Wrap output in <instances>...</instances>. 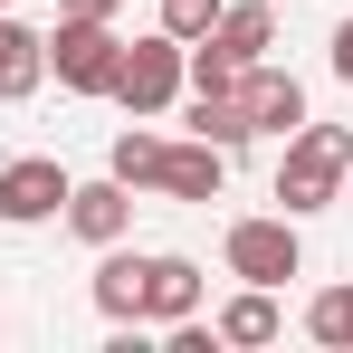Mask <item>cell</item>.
I'll return each mask as SVG.
<instances>
[{
  "label": "cell",
  "mask_w": 353,
  "mask_h": 353,
  "mask_svg": "<svg viewBox=\"0 0 353 353\" xmlns=\"http://www.w3.org/2000/svg\"><path fill=\"white\" fill-rule=\"evenodd\" d=\"M105 172L124 191H163V201H220V181H230V153L220 143H163V134H115V153H105Z\"/></svg>",
  "instance_id": "cell-1"
},
{
  "label": "cell",
  "mask_w": 353,
  "mask_h": 353,
  "mask_svg": "<svg viewBox=\"0 0 353 353\" xmlns=\"http://www.w3.org/2000/svg\"><path fill=\"white\" fill-rule=\"evenodd\" d=\"M344 172H353V134H344V124H296V134H287V163H277V201H287V220L344 201Z\"/></svg>",
  "instance_id": "cell-2"
},
{
  "label": "cell",
  "mask_w": 353,
  "mask_h": 353,
  "mask_svg": "<svg viewBox=\"0 0 353 353\" xmlns=\"http://www.w3.org/2000/svg\"><path fill=\"white\" fill-rule=\"evenodd\" d=\"M39 48H48V67H58V86H67V96H115V67H124L115 19H58Z\"/></svg>",
  "instance_id": "cell-3"
},
{
  "label": "cell",
  "mask_w": 353,
  "mask_h": 353,
  "mask_svg": "<svg viewBox=\"0 0 353 353\" xmlns=\"http://www.w3.org/2000/svg\"><path fill=\"white\" fill-rule=\"evenodd\" d=\"M172 96H181V39H172V29H153V39H134V48H124V67H115V105L143 124V115H163Z\"/></svg>",
  "instance_id": "cell-4"
},
{
  "label": "cell",
  "mask_w": 353,
  "mask_h": 353,
  "mask_svg": "<svg viewBox=\"0 0 353 353\" xmlns=\"http://www.w3.org/2000/svg\"><path fill=\"white\" fill-rule=\"evenodd\" d=\"M296 268H305V248H296V220H230V277L248 287H287Z\"/></svg>",
  "instance_id": "cell-5"
},
{
  "label": "cell",
  "mask_w": 353,
  "mask_h": 353,
  "mask_svg": "<svg viewBox=\"0 0 353 353\" xmlns=\"http://www.w3.org/2000/svg\"><path fill=\"white\" fill-rule=\"evenodd\" d=\"M58 210H67V172L48 153L0 163V220H10V230H39V220H58Z\"/></svg>",
  "instance_id": "cell-6"
},
{
  "label": "cell",
  "mask_w": 353,
  "mask_h": 353,
  "mask_svg": "<svg viewBox=\"0 0 353 353\" xmlns=\"http://www.w3.org/2000/svg\"><path fill=\"white\" fill-rule=\"evenodd\" d=\"M239 105H248V134H296V124H305V86H296L287 67L248 58L239 67Z\"/></svg>",
  "instance_id": "cell-7"
},
{
  "label": "cell",
  "mask_w": 353,
  "mask_h": 353,
  "mask_svg": "<svg viewBox=\"0 0 353 353\" xmlns=\"http://www.w3.org/2000/svg\"><path fill=\"white\" fill-rule=\"evenodd\" d=\"M67 230L86 239V248H115V239L134 230V191H124L115 172L105 181H67Z\"/></svg>",
  "instance_id": "cell-8"
},
{
  "label": "cell",
  "mask_w": 353,
  "mask_h": 353,
  "mask_svg": "<svg viewBox=\"0 0 353 353\" xmlns=\"http://www.w3.org/2000/svg\"><path fill=\"white\" fill-rule=\"evenodd\" d=\"M143 315H153V325L201 315V268H191V258H143Z\"/></svg>",
  "instance_id": "cell-9"
},
{
  "label": "cell",
  "mask_w": 353,
  "mask_h": 353,
  "mask_svg": "<svg viewBox=\"0 0 353 353\" xmlns=\"http://www.w3.org/2000/svg\"><path fill=\"white\" fill-rule=\"evenodd\" d=\"M39 77H48V48H39V29H19V19L0 10V105L39 96Z\"/></svg>",
  "instance_id": "cell-10"
},
{
  "label": "cell",
  "mask_w": 353,
  "mask_h": 353,
  "mask_svg": "<svg viewBox=\"0 0 353 353\" xmlns=\"http://www.w3.org/2000/svg\"><path fill=\"white\" fill-rule=\"evenodd\" d=\"M268 39H277V10H268V0H239V10H220V29H210V48H220L230 67L268 58Z\"/></svg>",
  "instance_id": "cell-11"
},
{
  "label": "cell",
  "mask_w": 353,
  "mask_h": 353,
  "mask_svg": "<svg viewBox=\"0 0 353 353\" xmlns=\"http://www.w3.org/2000/svg\"><path fill=\"white\" fill-rule=\"evenodd\" d=\"M191 134L220 143V153H239V143H248V105H239V86H191Z\"/></svg>",
  "instance_id": "cell-12"
},
{
  "label": "cell",
  "mask_w": 353,
  "mask_h": 353,
  "mask_svg": "<svg viewBox=\"0 0 353 353\" xmlns=\"http://www.w3.org/2000/svg\"><path fill=\"white\" fill-rule=\"evenodd\" d=\"M96 315H105V325H143V258H105V268H96Z\"/></svg>",
  "instance_id": "cell-13"
},
{
  "label": "cell",
  "mask_w": 353,
  "mask_h": 353,
  "mask_svg": "<svg viewBox=\"0 0 353 353\" xmlns=\"http://www.w3.org/2000/svg\"><path fill=\"white\" fill-rule=\"evenodd\" d=\"M210 334H220V344H277V305H268V287H248V296H230Z\"/></svg>",
  "instance_id": "cell-14"
},
{
  "label": "cell",
  "mask_w": 353,
  "mask_h": 353,
  "mask_svg": "<svg viewBox=\"0 0 353 353\" xmlns=\"http://www.w3.org/2000/svg\"><path fill=\"white\" fill-rule=\"evenodd\" d=\"M305 334H315V344H353V287L315 296V305H305Z\"/></svg>",
  "instance_id": "cell-15"
},
{
  "label": "cell",
  "mask_w": 353,
  "mask_h": 353,
  "mask_svg": "<svg viewBox=\"0 0 353 353\" xmlns=\"http://www.w3.org/2000/svg\"><path fill=\"white\" fill-rule=\"evenodd\" d=\"M220 10H230V0H163V29L191 48V39H210V29H220Z\"/></svg>",
  "instance_id": "cell-16"
},
{
  "label": "cell",
  "mask_w": 353,
  "mask_h": 353,
  "mask_svg": "<svg viewBox=\"0 0 353 353\" xmlns=\"http://www.w3.org/2000/svg\"><path fill=\"white\" fill-rule=\"evenodd\" d=\"M124 0H58V19H115Z\"/></svg>",
  "instance_id": "cell-17"
},
{
  "label": "cell",
  "mask_w": 353,
  "mask_h": 353,
  "mask_svg": "<svg viewBox=\"0 0 353 353\" xmlns=\"http://www.w3.org/2000/svg\"><path fill=\"white\" fill-rule=\"evenodd\" d=\"M334 77H344V86H353V19H344V29H334Z\"/></svg>",
  "instance_id": "cell-18"
},
{
  "label": "cell",
  "mask_w": 353,
  "mask_h": 353,
  "mask_svg": "<svg viewBox=\"0 0 353 353\" xmlns=\"http://www.w3.org/2000/svg\"><path fill=\"white\" fill-rule=\"evenodd\" d=\"M0 10H10V0H0Z\"/></svg>",
  "instance_id": "cell-19"
},
{
  "label": "cell",
  "mask_w": 353,
  "mask_h": 353,
  "mask_svg": "<svg viewBox=\"0 0 353 353\" xmlns=\"http://www.w3.org/2000/svg\"><path fill=\"white\" fill-rule=\"evenodd\" d=\"M344 181H353V172H344Z\"/></svg>",
  "instance_id": "cell-20"
}]
</instances>
